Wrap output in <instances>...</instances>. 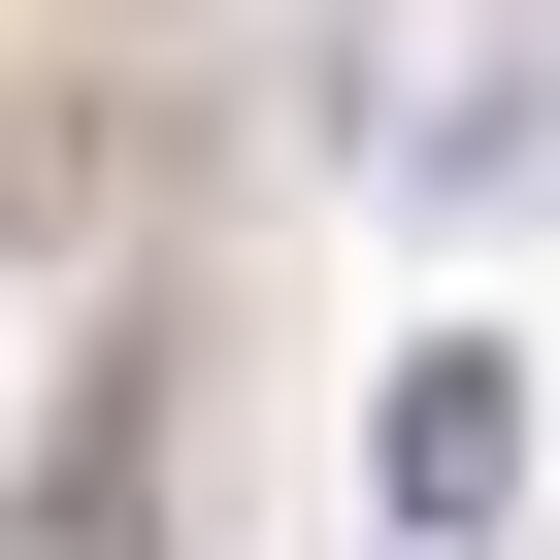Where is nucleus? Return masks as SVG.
<instances>
[{"instance_id": "nucleus-2", "label": "nucleus", "mask_w": 560, "mask_h": 560, "mask_svg": "<svg viewBox=\"0 0 560 560\" xmlns=\"http://www.w3.org/2000/svg\"><path fill=\"white\" fill-rule=\"evenodd\" d=\"M363 462H396V560H462V527H494V494H527V363H462V330H429V363H396V429H363Z\"/></svg>"}, {"instance_id": "nucleus-1", "label": "nucleus", "mask_w": 560, "mask_h": 560, "mask_svg": "<svg viewBox=\"0 0 560 560\" xmlns=\"http://www.w3.org/2000/svg\"><path fill=\"white\" fill-rule=\"evenodd\" d=\"M0 560H165V363H67L34 494H0Z\"/></svg>"}]
</instances>
